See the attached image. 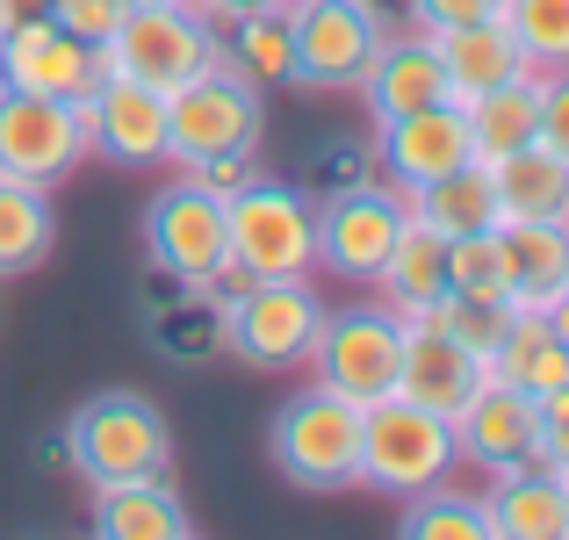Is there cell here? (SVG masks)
Instances as JSON below:
<instances>
[{"instance_id": "5", "label": "cell", "mask_w": 569, "mask_h": 540, "mask_svg": "<svg viewBox=\"0 0 569 540\" xmlns=\"http://www.w3.org/2000/svg\"><path fill=\"white\" fill-rule=\"evenodd\" d=\"M455 476V426L440 411L411 397H376L361 403V483L389 490V498H411V490H432Z\"/></svg>"}, {"instance_id": "14", "label": "cell", "mask_w": 569, "mask_h": 540, "mask_svg": "<svg viewBox=\"0 0 569 540\" xmlns=\"http://www.w3.org/2000/svg\"><path fill=\"white\" fill-rule=\"evenodd\" d=\"M144 246H152V260L173 267L188 289H202V281L231 260V238H223V194H209L202 180L181 173L173 188L152 194V209H144Z\"/></svg>"}, {"instance_id": "33", "label": "cell", "mask_w": 569, "mask_h": 540, "mask_svg": "<svg viewBox=\"0 0 569 540\" xmlns=\"http://www.w3.org/2000/svg\"><path fill=\"white\" fill-rule=\"evenodd\" d=\"M152 347L167 353V360H209V353H223V310L209 303L202 289L181 296V303H167L152 318Z\"/></svg>"}, {"instance_id": "11", "label": "cell", "mask_w": 569, "mask_h": 540, "mask_svg": "<svg viewBox=\"0 0 569 540\" xmlns=\"http://www.w3.org/2000/svg\"><path fill=\"white\" fill-rule=\"evenodd\" d=\"M403 217V188L389 180H368V188H347V194H325L318 202V274H339V281H376L389 246H397Z\"/></svg>"}, {"instance_id": "34", "label": "cell", "mask_w": 569, "mask_h": 540, "mask_svg": "<svg viewBox=\"0 0 569 540\" xmlns=\"http://www.w3.org/2000/svg\"><path fill=\"white\" fill-rule=\"evenodd\" d=\"M447 289H476V296H505V231H469L447 238Z\"/></svg>"}, {"instance_id": "15", "label": "cell", "mask_w": 569, "mask_h": 540, "mask_svg": "<svg viewBox=\"0 0 569 540\" xmlns=\"http://www.w3.org/2000/svg\"><path fill=\"white\" fill-rule=\"evenodd\" d=\"M376 130H382L376 167L389 173V188H403V194L476 159V138H469V116H461V101H432V109H411V116L376 123Z\"/></svg>"}, {"instance_id": "4", "label": "cell", "mask_w": 569, "mask_h": 540, "mask_svg": "<svg viewBox=\"0 0 569 540\" xmlns=\"http://www.w3.org/2000/svg\"><path fill=\"white\" fill-rule=\"evenodd\" d=\"M267 447H274V469L296 490H353L361 483V403L310 382L274 411Z\"/></svg>"}, {"instance_id": "30", "label": "cell", "mask_w": 569, "mask_h": 540, "mask_svg": "<svg viewBox=\"0 0 569 540\" xmlns=\"http://www.w3.org/2000/svg\"><path fill=\"white\" fill-rule=\"evenodd\" d=\"M403 540H490V519H483V498H469V490H411L403 498Z\"/></svg>"}, {"instance_id": "27", "label": "cell", "mask_w": 569, "mask_h": 540, "mask_svg": "<svg viewBox=\"0 0 569 540\" xmlns=\"http://www.w3.org/2000/svg\"><path fill=\"white\" fill-rule=\"evenodd\" d=\"M403 202H411V217H426L440 238H469V231H490V223H498V194H490V167H483V159H469V167L411 188Z\"/></svg>"}, {"instance_id": "20", "label": "cell", "mask_w": 569, "mask_h": 540, "mask_svg": "<svg viewBox=\"0 0 569 540\" xmlns=\"http://www.w3.org/2000/svg\"><path fill=\"white\" fill-rule=\"evenodd\" d=\"M483 519H490V540H569V483L556 469L490 476Z\"/></svg>"}, {"instance_id": "44", "label": "cell", "mask_w": 569, "mask_h": 540, "mask_svg": "<svg viewBox=\"0 0 569 540\" xmlns=\"http://www.w3.org/2000/svg\"><path fill=\"white\" fill-rule=\"evenodd\" d=\"M130 8H138V0H130Z\"/></svg>"}, {"instance_id": "19", "label": "cell", "mask_w": 569, "mask_h": 540, "mask_svg": "<svg viewBox=\"0 0 569 540\" xmlns=\"http://www.w3.org/2000/svg\"><path fill=\"white\" fill-rule=\"evenodd\" d=\"M505 231V303L512 310H556L569 281V217L548 223H498Z\"/></svg>"}, {"instance_id": "31", "label": "cell", "mask_w": 569, "mask_h": 540, "mask_svg": "<svg viewBox=\"0 0 569 540\" xmlns=\"http://www.w3.org/2000/svg\"><path fill=\"white\" fill-rule=\"evenodd\" d=\"M418 318H432L455 347H469L476 360L490 368V353H498V339H505V324H512V303L505 296H476V289H447L432 310H418Z\"/></svg>"}, {"instance_id": "10", "label": "cell", "mask_w": 569, "mask_h": 540, "mask_svg": "<svg viewBox=\"0 0 569 540\" xmlns=\"http://www.w3.org/2000/svg\"><path fill=\"white\" fill-rule=\"evenodd\" d=\"M447 426H455V461H469L483 476L541 469V397H527L505 374H483Z\"/></svg>"}, {"instance_id": "29", "label": "cell", "mask_w": 569, "mask_h": 540, "mask_svg": "<svg viewBox=\"0 0 569 540\" xmlns=\"http://www.w3.org/2000/svg\"><path fill=\"white\" fill-rule=\"evenodd\" d=\"M223 58H231L238 72H246L252 87H296V29H289V8H252L238 14V22L217 29Z\"/></svg>"}, {"instance_id": "8", "label": "cell", "mask_w": 569, "mask_h": 540, "mask_svg": "<svg viewBox=\"0 0 569 540\" xmlns=\"http://www.w3.org/2000/svg\"><path fill=\"white\" fill-rule=\"evenodd\" d=\"M87 109L58 94H22V87H0V173L58 188L87 167Z\"/></svg>"}, {"instance_id": "2", "label": "cell", "mask_w": 569, "mask_h": 540, "mask_svg": "<svg viewBox=\"0 0 569 540\" xmlns=\"http://www.w3.org/2000/svg\"><path fill=\"white\" fill-rule=\"evenodd\" d=\"M223 238H231V267L246 281L318 274V202H310V188L260 173L252 188L223 194Z\"/></svg>"}, {"instance_id": "32", "label": "cell", "mask_w": 569, "mask_h": 540, "mask_svg": "<svg viewBox=\"0 0 569 540\" xmlns=\"http://www.w3.org/2000/svg\"><path fill=\"white\" fill-rule=\"evenodd\" d=\"M505 29L527 72H569V0H505Z\"/></svg>"}, {"instance_id": "17", "label": "cell", "mask_w": 569, "mask_h": 540, "mask_svg": "<svg viewBox=\"0 0 569 540\" xmlns=\"http://www.w3.org/2000/svg\"><path fill=\"white\" fill-rule=\"evenodd\" d=\"M353 87H361L376 123H397V116L432 109V101H455L447 94V66L432 51V29H382L376 58H368V72Z\"/></svg>"}, {"instance_id": "18", "label": "cell", "mask_w": 569, "mask_h": 540, "mask_svg": "<svg viewBox=\"0 0 569 540\" xmlns=\"http://www.w3.org/2000/svg\"><path fill=\"white\" fill-rule=\"evenodd\" d=\"M483 360L469 347H455V339L440 332L432 318H403V353H397V397L426 403V411L455 418L461 403H469V389L483 382Z\"/></svg>"}, {"instance_id": "16", "label": "cell", "mask_w": 569, "mask_h": 540, "mask_svg": "<svg viewBox=\"0 0 569 540\" xmlns=\"http://www.w3.org/2000/svg\"><path fill=\"white\" fill-rule=\"evenodd\" d=\"M87 109V144H94L109 167H167V94L138 80H101L94 94L80 101Z\"/></svg>"}, {"instance_id": "6", "label": "cell", "mask_w": 569, "mask_h": 540, "mask_svg": "<svg viewBox=\"0 0 569 540\" xmlns=\"http://www.w3.org/2000/svg\"><path fill=\"white\" fill-rule=\"evenodd\" d=\"M209 51H217V29H209L188 0H138V8H123V22L101 37V66H109L116 80L159 87V94H173L181 80H194V72L209 66Z\"/></svg>"}, {"instance_id": "12", "label": "cell", "mask_w": 569, "mask_h": 540, "mask_svg": "<svg viewBox=\"0 0 569 540\" xmlns=\"http://www.w3.org/2000/svg\"><path fill=\"white\" fill-rule=\"evenodd\" d=\"M109 80L101 66V43L72 37L58 14H29V22L0 29V87H22V94H58V101H87Z\"/></svg>"}, {"instance_id": "36", "label": "cell", "mask_w": 569, "mask_h": 540, "mask_svg": "<svg viewBox=\"0 0 569 540\" xmlns=\"http://www.w3.org/2000/svg\"><path fill=\"white\" fill-rule=\"evenodd\" d=\"M368 180H376V152H318L310 194H347V188H368Z\"/></svg>"}, {"instance_id": "39", "label": "cell", "mask_w": 569, "mask_h": 540, "mask_svg": "<svg viewBox=\"0 0 569 540\" xmlns=\"http://www.w3.org/2000/svg\"><path fill=\"white\" fill-rule=\"evenodd\" d=\"M123 8L130 0H51V14L72 29V37H87V43H101L116 22H123Z\"/></svg>"}, {"instance_id": "24", "label": "cell", "mask_w": 569, "mask_h": 540, "mask_svg": "<svg viewBox=\"0 0 569 540\" xmlns=\"http://www.w3.org/2000/svg\"><path fill=\"white\" fill-rule=\"evenodd\" d=\"M376 289H382V310H397V318H418V310H432L447 296V238L426 217H403Z\"/></svg>"}, {"instance_id": "21", "label": "cell", "mask_w": 569, "mask_h": 540, "mask_svg": "<svg viewBox=\"0 0 569 540\" xmlns=\"http://www.w3.org/2000/svg\"><path fill=\"white\" fill-rule=\"evenodd\" d=\"M483 167H490V194H498V223L569 217V167L548 144H519V152H498Z\"/></svg>"}, {"instance_id": "3", "label": "cell", "mask_w": 569, "mask_h": 540, "mask_svg": "<svg viewBox=\"0 0 569 540\" xmlns=\"http://www.w3.org/2000/svg\"><path fill=\"white\" fill-rule=\"evenodd\" d=\"M260 87L223 58V43L209 51V66L167 94V167H202L217 152H246L260 144Z\"/></svg>"}, {"instance_id": "1", "label": "cell", "mask_w": 569, "mask_h": 540, "mask_svg": "<svg viewBox=\"0 0 569 540\" xmlns=\"http://www.w3.org/2000/svg\"><path fill=\"white\" fill-rule=\"evenodd\" d=\"M66 461L87 483H138V476H173V426L138 389H101L66 418Z\"/></svg>"}, {"instance_id": "35", "label": "cell", "mask_w": 569, "mask_h": 540, "mask_svg": "<svg viewBox=\"0 0 569 540\" xmlns=\"http://www.w3.org/2000/svg\"><path fill=\"white\" fill-rule=\"evenodd\" d=\"M533 144L569 167V72H541V123H533Z\"/></svg>"}, {"instance_id": "28", "label": "cell", "mask_w": 569, "mask_h": 540, "mask_svg": "<svg viewBox=\"0 0 569 540\" xmlns=\"http://www.w3.org/2000/svg\"><path fill=\"white\" fill-rule=\"evenodd\" d=\"M490 374L519 382L527 397H548V389L569 382V339L548 332L541 310H512V324H505L498 353H490Z\"/></svg>"}, {"instance_id": "38", "label": "cell", "mask_w": 569, "mask_h": 540, "mask_svg": "<svg viewBox=\"0 0 569 540\" xmlns=\"http://www.w3.org/2000/svg\"><path fill=\"white\" fill-rule=\"evenodd\" d=\"M541 469H556L569 483V382L541 397Z\"/></svg>"}, {"instance_id": "37", "label": "cell", "mask_w": 569, "mask_h": 540, "mask_svg": "<svg viewBox=\"0 0 569 540\" xmlns=\"http://www.w3.org/2000/svg\"><path fill=\"white\" fill-rule=\"evenodd\" d=\"M188 180H202L209 194H238V188H252V180H260V144H246V152H217V159H202V167H188Z\"/></svg>"}, {"instance_id": "22", "label": "cell", "mask_w": 569, "mask_h": 540, "mask_svg": "<svg viewBox=\"0 0 569 540\" xmlns=\"http://www.w3.org/2000/svg\"><path fill=\"white\" fill-rule=\"evenodd\" d=\"M432 51H440V66H447V94H455V101H476L483 87L527 72V58H519L505 14H490V22H461V29H432Z\"/></svg>"}, {"instance_id": "41", "label": "cell", "mask_w": 569, "mask_h": 540, "mask_svg": "<svg viewBox=\"0 0 569 540\" xmlns=\"http://www.w3.org/2000/svg\"><path fill=\"white\" fill-rule=\"evenodd\" d=\"M194 14H202L209 29H223V22H238V14H252V8H289V0H188Z\"/></svg>"}, {"instance_id": "40", "label": "cell", "mask_w": 569, "mask_h": 540, "mask_svg": "<svg viewBox=\"0 0 569 540\" xmlns=\"http://www.w3.org/2000/svg\"><path fill=\"white\" fill-rule=\"evenodd\" d=\"M418 29H461V22H490L505 14V0H411Z\"/></svg>"}, {"instance_id": "43", "label": "cell", "mask_w": 569, "mask_h": 540, "mask_svg": "<svg viewBox=\"0 0 569 540\" xmlns=\"http://www.w3.org/2000/svg\"><path fill=\"white\" fill-rule=\"evenodd\" d=\"M562 296H569V281H562Z\"/></svg>"}, {"instance_id": "7", "label": "cell", "mask_w": 569, "mask_h": 540, "mask_svg": "<svg viewBox=\"0 0 569 540\" xmlns=\"http://www.w3.org/2000/svg\"><path fill=\"white\" fill-rule=\"evenodd\" d=\"M217 310H223V353H238L246 368H296L325 324V296L310 274L238 281Z\"/></svg>"}, {"instance_id": "9", "label": "cell", "mask_w": 569, "mask_h": 540, "mask_svg": "<svg viewBox=\"0 0 569 540\" xmlns=\"http://www.w3.org/2000/svg\"><path fill=\"white\" fill-rule=\"evenodd\" d=\"M397 353H403V318L376 303V310H325V324H318L303 360L347 403H376L397 389Z\"/></svg>"}, {"instance_id": "42", "label": "cell", "mask_w": 569, "mask_h": 540, "mask_svg": "<svg viewBox=\"0 0 569 540\" xmlns=\"http://www.w3.org/2000/svg\"><path fill=\"white\" fill-rule=\"evenodd\" d=\"M29 14H51V0H0V29H8V22H29Z\"/></svg>"}, {"instance_id": "13", "label": "cell", "mask_w": 569, "mask_h": 540, "mask_svg": "<svg viewBox=\"0 0 569 540\" xmlns=\"http://www.w3.org/2000/svg\"><path fill=\"white\" fill-rule=\"evenodd\" d=\"M296 87H353L382 43V14L368 0H289Z\"/></svg>"}, {"instance_id": "23", "label": "cell", "mask_w": 569, "mask_h": 540, "mask_svg": "<svg viewBox=\"0 0 569 540\" xmlns=\"http://www.w3.org/2000/svg\"><path fill=\"white\" fill-rule=\"evenodd\" d=\"M94 527L109 540H188L194 519L181 490L167 476H138V483H101L94 490Z\"/></svg>"}, {"instance_id": "26", "label": "cell", "mask_w": 569, "mask_h": 540, "mask_svg": "<svg viewBox=\"0 0 569 540\" xmlns=\"http://www.w3.org/2000/svg\"><path fill=\"white\" fill-rule=\"evenodd\" d=\"M51 238H58L51 188L0 173V281L37 274V267H43V252H51Z\"/></svg>"}, {"instance_id": "25", "label": "cell", "mask_w": 569, "mask_h": 540, "mask_svg": "<svg viewBox=\"0 0 569 540\" xmlns=\"http://www.w3.org/2000/svg\"><path fill=\"white\" fill-rule=\"evenodd\" d=\"M461 116H469L476 159H498V152L533 144V123H541V72H512V80L483 87L476 101H461Z\"/></svg>"}]
</instances>
